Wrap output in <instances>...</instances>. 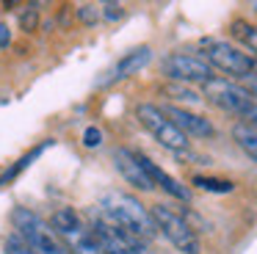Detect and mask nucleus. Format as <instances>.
<instances>
[{
  "mask_svg": "<svg viewBox=\"0 0 257 254\" xmlns=\"http://www.w3.org/2000/svg\"><path fill=\"white\" fill-rule=\"evenodd\" d=\"M161 110L166 113V119L172 121L183 136H194V138L216 136V127L210 124V119L194 113V110H185V108H180V105H161Z\"/></svg>",
  "mask_w": 257,
  "mask_h": 254,
  "instance_id": "1a4fd4ad",
  "label": "nucleus"
},
{
  "mask_svg": "<svg viewBox=\"0 0 257 254\" xmlns=\"http://www.w3.org/2000/svg\"><path fill=\"white\" fill-rule=\"evenodd\" d=\"M240 119V124H246V127H251V130H257V102H251L249 108L243 110V113L238 116Z\"/></svg>",
  "mask_w": 257,
  "mask_h": 254,
  "instance_id": "4be33fe9",
  "label": "nucleus"
},
{
  "mask_svg": "<svg viewBox=\"0 0 257 254\" xmlns=\"http://www.w3.org/2000/svg\"><path fill=\"white\" fill-rule=\"evenodd\" d=\"M232 138H235V144L257 163V130H251V127H246L238 121V124L232 127Z\"/></svg>",
  "mask_w": 257,
  "mask_h": 254,
  "instance_id": "4468645a",
  "label": "nucleus"
},
{
  "mask_svg": "<svg viewBox=\"0 0 257 254\" xmlns=\"http://www.w3.org/2000/svg\"><path fill=\"white\" fill-rule=\"evenodd\" d=\"M45 147H47V144H42V147H36V149H31V152H28V155H25V158H23V160H17V163H14V166H12V169H9V171H6V174L0 177V185H6V182H9V180H14V177H17V174H20V171H23V169H25V166H28V163H31V160H34V158H39V155H42V152H45Z\"/></svg>",
  "mask_w": 257,
  "mask_h": 254,
  "instance_id": "f3484780",
  "label": "nucleus"
},
{
  "mask_svg": "<svg viewBox=\"0 0 257 254\" xmlns=\"http://www.w3.org/2000/svg\"><path fill=\"white\" fill-rule=\"evenodd\" d=\"M136 251H139V254H155V251H150V248H147V243H144V240H141L139 246H136Z\"/></svg>",
  "mask_w": 257,
  "mask_h": 254,
  "instance_id": "393cba45",
  "label": "nucleus"
},
{
  "mask_svg": "<svg viewBox=\"0 0 257 254\" xmlns=\"http://www.w3.org/2000/svg\"><path fill=\"white\" fill-rule=\"evenodd\" d=\"M229 33H232V39H238L243 47H249L251 53H257V25H251V22H246V20H232Z\"/></svg>",
  "mask_w": 257,
  "mask_h": 254,
  "instance_id": "ddd939ff",
  "label": "nucleus"
},
{
  "mask_svg": "<svg viewBox=\"0 0 257 254\" xmlns=\"http://www.w3.org/2000/svg\"><path fill=\"white\" fill-rule=\"evenodd\" d=\"M75 17H78V22H83V25H97V22H100V6L80 3L78 9H75Z\"/></svg>",
  "mask_w": 257,
  "mask_h": 254,
  "instance_id": "a211bd4d",
  "label": "nucleus"
},
{
  "mask_svg": "<svg viewBox=\"0 0 257 254\" xmlns=\"http://www.w3.org/2000/svg\"><path fill=\"white\" fill-rule=\"evenodd\" d=\"M100 207H102V213H105L108 221H113L116 226L127 229L130 235L141 237V240H152V237L158 235L150 210H147L136 196H130V193L108 191L105 196L100 199Z\"/></svg>",
  "mask_w": 257,
  "mask_h": 254,
  "instance_id": "f257e3e1",
  "label": "nucleus"
},
{
  "mask_svg": "<svg viewBox=\"0 0 257 254\" xmlns=\"http://www.w3.org/2000/svg\"><path fill=\"white\" fill-rule=\"evenodd\" d=\"M113 166H116V171L124 177V182H130L133 188H139V191H155V185H152L150 177L144 174L141 163L136 160L133 149H127V147L113 149Z\"/></svg>",
  "mask_w": 257,
  "mask_h": 254,
  "instance_id": "9b49d317",
  "label": "nucleus"
},
{
  "mask_svg": "<svg viewBox=\"0 0 257 254\" xmlns=\"http://www.w3.org/2000/svg\"><path fill=\"white\" fill-rule=\"evenodd\" d=\"M83 144L89 149H97L102 144V133H100V127H86L83 130Z\"/></svg>",
  "mask_w": 257,
  "mask_h": 254,
  "instance_id": "412c9836",
  "label": "nucleus"
},
{
  "mask_svg": "<svg viewBox=\"0 0 257 254\" xmlns=\"http://www.w3.org/2000/svg\"><path fill=\"white\" fill-rule=\"evenodd\" d=\"M202 97H205L207 102H213L216 108L227 110V113H235V116H240L251 102H254V99L243 91L240 83H232V80H227V77H210V80H205L202 83Z\"/></svg>",
  "mask_w": 257,
  "mask_h": 254,
  "instance_id": "6e6552de",
  "label": "nucleus"
},
{
  "mask_svg": "<svg viewBox=\"0 0 257 254\" xmlns=\"http://www.w3.org/2000/svg\"><path fill=\"white\" fill-rule=\"evenodd\" d=\"M136 160L141 163V169H144V174L150 177V182H152L155 188H161V191H166L169 196L180 199V202H185V204L191 202V191H188V188H185L180 180H174V177L169 174V171H163L158 163H152V160L147 158L144 152H136Z\"/></svg>",
  "mask_w": 257,
  "mask_h": 254,
  "instance_id": "9d476101",
  "label": "nucleus"
},
{
  "mask_svg": "<svg viewBox=\"0 0 257 254\" xmlns=\"http://www.w3.org/2000/svg\"><path fill=\"white\" fill-rule=\"evenodd\" d=\"M161 91L166 94V97H172V99H183V102H199L202 99V94L194 91L191 86H185V83H166Z\"/></svg>",
  "mask_w": 257,
  "mask_h": 254,
  "instance_id": "dca6fc26",
  "label": "nucleus"
},
{
  "mask_svg": "<svg viewBox=\"0 0 257 254\" xmlns=\"http://www.w3.org/2000/svg\"><path fill=\"white\" fill-rule=\"evenodd\" d=\"M50 229L61 237V243L69 248L72 254H105L97 240V235L91 232V226L75 213L72 207H61L50 215Z\"/></svg>",
  "mask_w": 257,
  "mask_h": 254,
  "instance_id": "f03ea898",
  "label": "nucleus"
},
{
  "mask_svg": "<svg viewBox=\"0 0 257 254\" xmlns=\"http://www.w3.org/2000/svg\"><path fill=\"white\" fill-rule=\"evenodd\" d=\"M100 17H102L105 22H116V20H122V17H124V6L116 3V0H111V3H102V6H100Z\"/></svg>",
  "mask_w": 257,
  "mask_h": 254,
  "instance_id": "aec40b11",
  "label": "nucleus"
},
{
  "mask_svg": "<svg viewBox=\"0 0 257 254\" xmlns=\"http://www.w3.org/2000/svg\"><path fill=\"white\" fill-rule=\"evenodd\" d=\"M150 58H152V50H150V47H136V50H130L127 55H122V58H119V64L111 69V75H108L105 80L113 83V80H122V77H130L133 72H139L141 66L150 64Z\"/></svg>",
  "mask_w": 257,
  "mask_h": 254,
  "instance_id": "f8f14e48",
  "label": "nucleus"
},
{
  "mask_svg": "<svg viewBox=\"0 0 257 254\" xmlns=\"http://www.w3.org/2000/svg\"><path fill=\"white\" fill-rule=\"evenodd\" d=\"M194 182L196 188H202V191L207 193H232L235 185L229 180H221V177H205V174H194Z\"/></svg>",
  "mask_w": 257,
  "mask_h": 254,
  "instance_id": "2eb2a0df",
  "label": "nucleus"
},
{
  "mask_svg": "<svg viewBox=\"0 0 257 254\" xmlns=\"http://www.w3.org/2000/svg\"><path fill=\"white\" fill-rule=\"evenodd\" d=\"M150 215L155 221V229L172 243L177 251L183 254H202V243H199V235H196L194 226H188V221L177 213L174 207L169 204H152L150 207Z\"/></svg>",
  "mask_w": 257,
  "mask_h": 254,
  "instance_id": "20e7f679",
  "label": "nucleus"
},
{
  "mask_svg": "<svg viewBox=\"0 0 257 254\" xmlns=\"http://www.w3.org/2000/svg\"><path fill=\"white\" fill-rule=\"evenodd\" d=\"M136 119L141 121V127H144L161 147L172 149V152H185V149H188V136H183V133L166 119V113L161 110V105L139 102L136 105Z\"/></svg>",
  "mask_w": 257,
  "mask_h": 254,
  "instance_id": "423d86ee",
  "label": "nucleus"
},
{
  "mask_svg": "<svg viewBox=\"0 0 257 254\" xmlns=\"http://www.w3.org/2000/svg\"><path fill=\"white\" fill-rule=\"evenodd\" d=\"M9 44H12V31H9V28L3 25V22H0V50L9 47Z\"/></svg>",
  "mask_w": 257,
  "mask_h": 254,
  "instance_id": "b1692460",
  "label": "nucleus"
},
{
  "mask_svg": "<svg viewBox=\"0 0 257 254\" xmlns=\"http://www.w3.org/2000/svg\"><path fill=\"white\" fill-rule=\"evenodd\" d=\"M20 28H23L25 33H34L36 28H39V11H36V3H31V9H25L23 14H20Z\"/></svg>",
  "mask_w": 257,
  "mask_h": 254,
  "instance_id": "6ab92c4d",
  "label": "nucleus"
},
{
  "mask_svg": "<svg viewBox=\"0 0 257 254\" xmlns=\"http://www.w3.org/2000/svg\"><path fill=\"white\" fill-rule=\"evenodd\" d=\"M202 58L213 66V69L224 72V75H232L238 80L249 77L254 72L257 58L249 53H243L240 47H235L232 42H224V39H202Z\"/></svg>",
  "mask_w": 257,
  "mask_h": 254,
  "instance_id": "39448f33",
  "label": "nucleus"
},
{
  "mask_svg": "<svg viewBox=\"0 0 257 254\" xmlns=\"http://www.w3.org/2000/svg\"><path fill=\"white\" fill-rule=\"evenodd\" d=\"M12 221H14V226H17V235L28 243L34 254H72L61 243V237L50 229V224H47L42 215H36L34 210L17 207L12 213Z\"/></svg>",
  "mask_w": 257,
  "mask_h": 254,
  "instance_id": "7ed1b4c3",
  "label": "nucleus"
},
{
  "mask_svg": "<svg viewBox=\"0 0 257 254\" xmlns=\"http://www.w3.org/2000/svg\"><path fill=\"white\" fill-rule=\"evenodd\" d=\"M240 86H243V91L257 102V75H254V72H251L249 77H243V80H240Z\"/></svg>",
  "mask_w": 257,
  "mask_h": 254,
  "instance_id": "5701e85b",
  "label": "nucleus"
},
{
  "mask_svg": "<svg viewBox=\"0 0 257 254\" xmlns=\"http://www.w3.org/2000/svg\"><path fill=\"white\" fill-rule=\"evenodd\" d=\"M251 9H254V11H257V0H254V3H251Z\"/></svg>",
  "mask_w": 257,
  "mask_h": 254,
  "instance_id": "a878e982",
  "label": "nucleus"
},
{
  "mask_svg": "<svg viewBox=\"0 0 257 254\" xmlns=\"http://www.w3.org/2000/svg\"><path fill=\"white\" fill-rule=\"evenodd\" d=\"M161 72L172 83H205L210 77H216V69L202 55H191V53H169L161 61Z\"/></svg>",
  "mask_w": 257,
  "mask_h": 254,
  "instance_id": "0eeeda50",
  "label": "nucleus"
}]
</instances>
